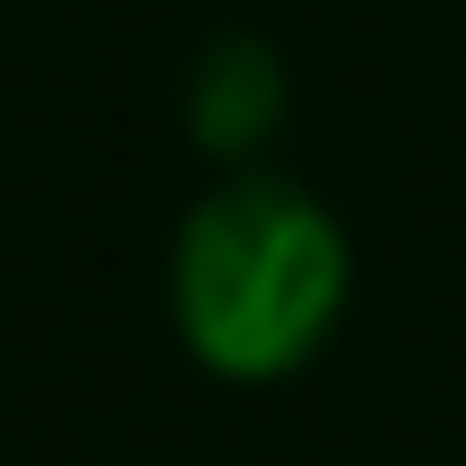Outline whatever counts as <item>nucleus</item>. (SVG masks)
Listing matches in <instances>:
<instances>
[{"instance_id":"1","label":"nucleus","mask_w":466,"mask_h":466,"mask_svg":"<svg viewBox=\"0 0 466 466\" xmlns=\"http://www.w3.org/2000/svg\"><path fill=\"white\" fill-rule=\"evenodd\" d=\"M352 238L305 181L228 172L172 228V333L219 380H295L333 343Z\"/></svg>"},{"instance_id":"2","label":"nucleus","mask_w":466,"mask_h":466,"mask_svg":"<svg viewBox=\"0 0 466 466\" xmlns=\"http://www.w3.org/2000/svg\"><path fill=\"white\" fill-rule=\"evenodd\" d=\"M286 124V67L267 38H219L190 67V143L219 162H258L267 134Z\"/></svg>"}]
</instances>
